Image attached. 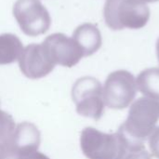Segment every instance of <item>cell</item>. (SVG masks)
Returning a JSON list of instances; mask_svg holds the SVG:
<instances>
[{
  "mask_svg": "<svg viewBox=\"0 0 159 159\" xmlns=\"http://www.w3.org/2000/svg\"><path fill=\"white\" fill-rule=\"evenodd\" d=\"M158 120L159 101L142 97L131 104L126 121L117 131L129 152L145 149L144 143L155 130Z\"/></svg>",
  "mask_w": 159,
  "mask_h": 159,
  "instance_id": "1",
  "label": "cell"
},
{
  "mask_svg": "<svg viewBox=\"0 0 159 159\" xmlns=\"http://www.w3.org/2000/svg\"><path fill=\"white\" fill-rule=\"evenodd\" d=\"M106 25L114 30H138L150 19V8L143 0H106L103 8Z\"/></svg>",
  "mask_w": 159,
  "mask_h": 159,
  "instance_id": "2",
  "label": "cell"
},
{
  "mask_svg": "<svg viewBox=\"0 0 159 159\" xmlns=\"http://www.w3.org/2000/svg\"><path fill=\"white\" fill-rule=\"evenodd\" d=\"M80 147L89 159H124L129 152L124 139L118 132L104 133L92 127L82 130Z\"/></svg>",
  "mask_w": 159,
  "mask_h": 159,
  "instance_id": "3",
  "label": "cell"
},
{
  "mask_svg": "<svg viewBox=\"0 0 159 159\" xmlns=\"http://www.w3.org/2000/svg\"><path fill=\"white\" fill-rule=\"evenodd\" d=\"M72 98L78 115L96 121L102 118L105 104L102 87L98 79L91 76L77 79L72 89Z\"/></svg>",
  "mask_w": 159,
  "mask_h": 159,
  "instance_id": "4",
  "label": "cell"
},
{
  "mask_svg": "<svg viewBox=\"0 0 159 159\" xmlns=\"http://www.w3.org/2000/svg\"><path fill=\"white\" fill-rule=\"evenodd\" d=\"M137 84L134 75L127 70L112 72L102 88L104 104L114 110H122L130 105L136 97Z\"/></svg>",
  "mask_w": 159,
  "mask_h": 159,
  "instance_id": "5",
  "label": "cell"
},
{
  "mask_svg": "<svg viewBox=\"0 0 159 159\" xmlns=\"http://www.w3.org/2000/svg\"><path fill=\"white\" fill-rule=\"evenodd\" d=\"M19 63L22 74L31 79L48 75L56 65L46 47L36 45L29 46L21 52Z\"/></svg>",
  "mask_w": 159,
  "mask_h": 159,
  "instance_id": "6",
  "label": "cell"
},
{
  "mask_svg": "<svg viewBox=\"0 0 159 159\" xmlns=\"http://www.w3.org/2000/svg\"><path fill=\"white\" fill-rule=\"evenodd\" d=\"M53 45L45 46L55 63L65 67H73L84 57V51L75 40L63 37V40H48Z\"/></svg>",
  "mask_w": 159,
  "mask_h": 159,
  "instance_id": "7",
  "label": "cell"
},
{
  "mask_svg": "<svg viewBox=\"0 0 159 159\" xmlns=\"http://www.w3.org/2000/svg\"><path fill=\"white\" fill-rule=\"evenodd\" d=\"M40 141V131L33 123L22 122L16 126L12 143L20 153V157L25 154L37 151Z\"/></svg>",
  "mask_w": 159,
  "mask_h": 159,
  "instance_id": "8",
  "label": "cell"
},
{
  "mask_svg": "<svg viewBox=\"0 0 159 159\" xmlns=\"http://www.w3.org/2000/svg\"><path fill=\"white\" fill-rule=\"evenodd\" d=\"M75 41L84 51L85 56H90L102 46V34L100 30L91 23H85L79 26L75 33Z\"/></svg>",
  "mask_w": 159,
  "mask_h": 159,
  "instance_id": "9",
  "label": "cell"
},
{
  "mask_svg": "<svg viewBox=\"0 0 159 159\" xmlns=\"http://www.w3.org/2000/svg\"><path fill=\"white\" fill-rule=\"evenodd\" d=\"M137 89L145 97L159 101V68L153 67L142 71L136 78Z\"/></svg>",
  "mask_w": 159,
  "mask_h": 159,
  "instance_id": "10",
  "label": "cell"
},
{
  "mask_svg": "<svg viewBox=\"0 0 159 159\" xmlns=\"http://www.w3.org/2000/svg\"><path fill=\"white\" fill-rule=\"evenodd\" d=\"M22 52L20 40L10 34L0 36V64H8L20 58Z\"/></svg>",
  "mask_w": 159,
  "mask_h": 159,
  "instance_id": "11",
  "label": "cell"
},
{
  "mask_svg": "<svg viewBox=\"0 0 159 159\" xmlns=\"http://www.w3.org/2000/svg\"><path fill=\"white\" fill-rule=\"evenodd\" d=\"M16 126L13 117L0 109V144L8 142L12 138Z\"/></svg>",
  "mask_w": 159,
  "mask_h": 159,
  "instance_id": "12",
  "label": "cell"
},
{
  "mask_svg": "<svg viewBox=\"0 0 159 159\" xmlns=\"http://www.w3.org/2000/svg\"><path fill=\"white\" fill-rule=\"evenodd\" d=\"M149 147L152 155L159 159V127L155 129L149 137Z\"/></svg>",
  "mask_w": 159,
  "mask_h": 159,
  "instance_id": "13",
  "label": "cell"
},
{
  "mask_svg": "<svg viewBox=\"0 0 159 159\" xmlns=\"http://www.w3.org/2000/svg\"><path fill=\"white\" fill-rule=\"evenodd\" d=\"M124 159H152V157L151 155L145 149H142L128 152Z\"/></svg>",
  "mask_w": 159,
  "mask_h": 159,
  "instance_id": "14",
  "label": "cell"
},
{
  "mask_svg": "<svg viewBox=\"0 0 159 159\" xmlns=\"http://www.w3.org/2000/svg\"><path fill=\"white\" fill-rule=\"evenodd\" d=\"M20 159H50L49 157H48L46 155L38 152L37 151H34V152H32V153H28V154H25L23 155Z\"/></svg>",
  "mask_w": 159,
  "mask_h": 159,
  "instance_id": "15",
  "label": "cell"
},
{
  "mask_svg": "<svg viewBox=\"0 0 159 159\" xmlns=\"http://www.w3.org/2000/svg\"><path fill=\"white\" fill-rule=\"evenodd\" d=\"M156 49H157V60H158L159 62V37L157 41V46H156Z\"/></svg>",
  "mask_w": 159,
  "mask_h": 159,
  "instance_id": "16",
  "label": "cell"
},
{
  "mask_svg": "<svg viewBox=\"0 0 159 159\" xmlns=\"http://www.w3.org/2000/svg\"><path fill=\"white\" fill-rule=\"evenodd\" d=\"M144 1L145 3H156V2H158L159 0H143Z\"/></svg>",
  "mask_w": 159,
  "mask_h": 159,
  "instance_id": "17",
  "label": "cell"
}]
</instances>
